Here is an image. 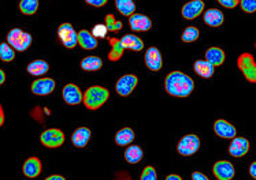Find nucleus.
Segmentation results:
<instances>
[{
  "mask_svg": "<svg viewBox=\"0 0 256 180\" xmlns=\"http://www.w3.org/2000/svg\"><path fill=\"white\" fill-rule=\"evenodd\" d=\"M108 41L111 44V51L108 52V59L111 62H118L120 57L124 56L125 48L120 44V40L118 38H108Z\"/></svg>",
  "mask_w": 256,
  "mask_h": 180,
  "instance_id": "a878e982",
  "label": "nucleus"
},
{
  "mask_svg": "<svg viewBox=\"0 0 256 180\" xmlns=\"http://www.w3.org/2000/svg\"><path fill=\"white\" fill-rule=\"evenodd\" d=\"M28 72L30 75H34V77H42L46 72H48L50 70V64L44 60H34L28 64Z\"/></svg>",
  "mask_w": 256,
  "mask_h": 180,
  "instance_id": "b1692460",
  "label": "nucleus"
},
{
  "mask_svg": "<svg viewBox=\"0 0 256 180\" xmlns=\"http://www.w3.org/2000/svg\"><path fill=\"white\" fill-rule=\"evenodd\" d=\"M38 8V1L37 0H21L20 1V10L25 15H33Z\"/></svg>",
  "mask_w": 256,
  "mask_h": 180,
  "instance_id": "c756f323",
  "label": "nucleus"
},
{
  "mask_svg": "<svg viewBox=\"0 0 256 180\" xmlns=\"http://www.w3.org/2000/svg\"><path fill=\"white\" fill-rule=\"evenodd\" d=\"M129 25H130L132 30L148 31L151 29L152 22L146 15H142V14H133L132 16H129Z\"/></svg>",
  "mask_w": 256,
  "mask_h": 180,
  "instance_id": "2eb2a0df",
  "label": "nucleus"
},
{
  "mask_svg": "<svg viewBox=\"0 0 256 180\" xmlns=\"http://www.w3.org/2000/svg\"><path fill=\"white\" fill-rule=\"evenodd\" d=\"M58 36L66 48L72 49L77 45V33L70 23H62L58 29Z\"/></svg>",
  "mask_w": 256,
  "mask_h": 180,
  "instance_id": "6e6552de",
  "label": "nucleus"
},
{
  "mask_svg": "<svg viewBox=\"0 0 256 180\" xmlns=\"http://www.w3.org/2000/svg\"><path fill=\"white\" fill-rule=\"evenodd\" d=\"M125 159L129 164H137L142 160V149L140 146L132 145L125 152Z\"/></svg>",
  "mask_w": 256,
  "mask_h": 180,
  "instance_id": "bb28decb",
  "label": "nucleus"
},
{
  "mask_svg": "<svg viewBox=\"0 0 256 180\" xmlns=\"http://www.w3.org/2000/svg\"><path fill=\"white\" fill-rule=\"evenodd\" d=\"M220 4L226 8H234L236 5L240 4V1L238 0H220Z\"/></svg>",
  "mask_w": 256,
  "mask_h": 180,
  "instance_id": "e433bc0d",
  "label": "nucleus"
},
{
  "mask_svg": "<svg viewBox=\"0 0 256 180\" xmlns=\"http://www.w3.org/2000/svg\"><path fill=\"white\" fill-rule=\"evenodd\" d=\"M194 70L198 75H200V77L211 78L214 75L215 67L212 64H210L207 60H198V62H194Z\"/></svg>",
  "mask_w": 256,
  "mask_h": 180,
  "instance_id": "5701e85b",
  "label": "nucleus"
},
{
  "mask_svg": "<svg viewBox=\"0 0 256 180\" xmlns=\"http://www.w3.org/2000/svg\"><path fill=\"white\" fill-rule=\"evenodd\" d=\"M199 29L194 27V26H189V27H186V29L184 30L182 36H181V40H182L184 42H194L199 38Z\"/></svg>",
  "mask_w": 256,
  "mask_h": 180,
  "instance_id": "2f4dec72",
  "label": "nucleus"
},
{
  "mask_svg": "<svg viewBox=\"0 0 256 180\" xmlns=\"http://www.w3.org/2000/svg\"><path fill=\"white\" fill-rule=\"evenodd\" d=\"M86 4L94 5V7H103L107 4V0H86Z\"/></svg>",
  "mask_w": 256,
  "mask_h": 180,
  "instance_id": "4c0bfd02",
  "label": "nucleus"
},
{
  "mask_svg": "<svg viewBox=\"0 0 256 180\" xmlns=\"http://www.w3.org/2000/svg\"><path fill=\"white\" fill-rule=\"evenodd\" d=\"M225 52L222 51L220 48H218V46H212V48H210L208 51L206 52V60L210 64H212L214 67L224 64L225 63Z\"/></svg>",
  "mask_w": 256,
  "mask_h": 180,
  "instance_id": "4be33fe9",
  "label": "nucleus"
},
{
  "mask_svg": "<svg viewBox=\"0 0 256 180\" xmlns=\"http://www.w3.org/2000/svg\"><path fill=\"white\" fill-rule=\"evenodd\" d=\"M115 5H116V8L120 14L125 16H132L136 10V4L132 0H116Z\"/></svg>",
  "mask_w": 256,
  "mask_h": 180,
  "instance_id": "c85d7f7f",
  "label": "nucleus"
},
{
  "mask_svg": "<svg viewBox=\"0 0 256 180\" xmlns=\"http://www.w3.org/2000/svg\"><path fill=\"white\" fill-rule=\"evenodd\" d=\"M200 148V139L198 135L189 134L185 135L178 142L177 150L181 156H192L194 155Z\"/></svg>",
  "mask_w": 256,
  "mask_h": 180,
  "instance_id": "39448f33",
  "label": "nucleus"
},
{
  "mask_svg": "<svg viewBox=\"0 0 256 180\" xmlns=\"http://www.w3.org/2000/svg\"><path fill=\"white\" fill-rule=\"evenodd\" d=\"M214 131L215 134L225 139H233L236 138L237 130L233 124H230L229 122H226L224 119H220L214 123Z\"/></svg>",
  "mask_w": 256,
  "mask_h": 180,
  "instance_id": "f8f14e48",
  "label": "nucleus"
},
{
  "mask_svg": "<svg viewBox=\"0 0 256 180\" xmlns=\"http://www.w3.org/2000/svg\"><path fill=\"white\" fill-rule=\"evenodd\" d=\"M102 67H103V62L99 56H88L81 62V68L85 71H98Z\"/></svg>",
  "mask_w": 256,
  "mask_h": 180,
  "instance_id": "cd10ccee",
  "label": "nucleus"
},
{
  "mask_svg": "<svg viewBox=\"0 0 256 180\" xmlns=\"http://www.w3.org/2000/svg\"><path fill=\"white\" fill-rule=\"evenodd\" d=\"M133 139H134V133L129 127L120 130L115 134V142H116V145H120V146H129L133 142Z\"/></svg>",
  "mask_w": 256,
  "mask_h": 180,
  "instance_id": "393cba45",
  "label": "nucleus"
},
{
  "mask_svg": "<svg viewBox=\"0 0 256 180\" xmlns=\"http://www.w3.org/2000/svg\"><path fill=\"white\" fill-rule=\"evenodd\" d=\"M250 174H251V176L255 179L256 178V163H252L251 167H250Z\"/></svg>",
  "mask_w": 256,
  "mask_h": 180,
  "instance_id": "ea45409f",
  "label": "nucleus"
},
{
  "mask_svg": "<svg viewBox=\"0 0 256 180\" xmlns=\"http://www.w3.org/2000/svg\"><path fill=\"white\" fill-rule=\"evenodd\" d=\"M4 124V111H3V107L0 105V127Z\"/></svg>",
  "mask_w": 256,
  "mask_h": 180,
  "instance_id": "a19ab883",
  "label": "nucleus"
},
{
  "mask_svg": "<svg viewBox=\"0 0 256 180\" xmlns=\"http://www.w3.org/2000/svg\"><path fill=\"white\" fill-rule=\"evenodd\" d=\"M6 82V74L3 70H0V85H3Z\"/></svg>",
  "mask_w": 256,
  "mask_h": 180,
  "instance_id": "37998d69",
  "label": "nucleus"
},
{
  "mask_svg": "<svg viewBox=\"0 0 256 180\" xmlns=\"http://www.w3.org/2000/svg\"><path fill=\"white\" fill-rule=\"evenodd\" d=\"M63 100L66 101L68 105H78L82 103V98H84V93L80 90V88L74 83H68L63 88L62 92Z\"/></svg>",
  "mask_w": 256,
  "mask_h": 180,
  "instance_id": "1a4fd4ad",
  "label": "nucleus"
},
{
  "mask_svg": "<svg viewBox=\"0 0 256 180\" xmlns=\"http://www.w3.org/2000/svg\"><path fill=\"white\" fill-rule=\"evenodd\" d=\"M7 44L14 49V51L24 52L32 44V36L26 31L21 29H11L7 34Z\"/></svg>",
  "mask_w": 256,
  "mask_h": 180,
  "instance_id": "7ed1b4c3",
  "label": "nucleus"
},
{
  "mask_svg": "<svg viewBox=\"0 0 256 180\" xmlns=\"http://www.w3.org/2000/svg\"><path fill=\"white\" fill-rule=\"evenodd\" d=\"M204 11V1L202 0H192L182 7V16L185 19H194Z\"/></svg>",
  "mask_w": 256,
  "mask_h": 180,
  "instance_id": "4468645a",
  "label": "nucleus"
},
{
  "mask_svg": "<svg viewBox=\"0 0 256 180\" xmlns=\"http://www.w3.org/2000/svg\"><path fill=\"white\" fill-rule=\"evenodd\" d=\"M90 139V130L88 127H80L72 135V142L76 148H85Z\"/></svg>",
  "mask_w": 256,
  "mask_h": 180,
  "instance_id": "aec40b11",
  "label": "nucleus"
},
{
  "mask_svg": "<svg viewBox=\"0 0 256 180\" xmlns=\"http://www.w3.org/2000/svg\"><path fill=\"white\" fill-rule=\"evenodd\" d=\"M24 175L30 179H34L37 176L42 174V161L37 159V157H30L25 161L24 164Z\"/></svg>",
  "mask_w": 256,
  "mask_h": 180,
  "instance_id": "f3484780",
  "label": "nucleus"
},
{
  "mask_svg": "<svg viewBox=\"0 0 256 180\" xmlns=\"http://www.w3.org/2000/svg\"><path fill=\"white\" fill-rule=\"evenodd\" d=\"M14 57H16V51L7 42H2L0 44V59L3 62H12Z\"/></svg>",
  "mask_w": 256,
  "mask_h": 180,
  "instance_id": "7c9ffc66",
  "label": "nucleus"
},
{
  "mask_svg": "<svg viewBox=\"0 0 256 180\" xmlns=\"http://www.w3.org/2000/svg\"><path fill=\"white\" fill-rule=\"evenodd\" d=\"M107 27H106V25H94V30H92V36L98 40V38H104L106 36H107Z\"/></svg>",
  "mask_w": 256,
  "mask_h": 180,
  "instance_id": "f704fd0d",
  "label": "nucleus"
},
{
  "mask_svg": "<svg viewBox=\"0 0 256 180\" xmlns=\"http://www.w3.org/2000/svg\"><path fill=\"white\" fill-rule=\"evenodd\" d=\"M106 27H107V30L110 31H118L124 27V25H122L120 21H116L112 14H108L106 16Z\"/></svg>",
  "mask_w": 256,
  "mask_h": 180,
  "instance_id": "473e14b6",
  "label": "nucleus"
},
{
  "mask_svg": "<svg viewBox=\"0 0 256 180\" xmlns=\"http://www.w3.org/2000/svg\"><path fill=\"white\" fill-rule=\"evenodd\" d=\"M108 96H110V92L103 86H90L84 93L82 103L86 108L94 111V109H99L100 107H103L107 103Z\"/></svg>",
  "mask_w": 256,
  "mask_h": 180,
  "instance_id": "f03ea898",
  "label": "nucleus"
},
{
  "mask_svg": "<svg viewBox=\"0 0 256 180\" xmlns=\"http://www.w3.org/2000/svg\"><path fill=\"white\" fill-rule=\"evenodd\" d=\"M192 180H210L207 176L202 174V172H194L192 174Z\"/></svg>",
  "mask_w": 256,
  "mask_h": 180,
  "instance_id": "58836bf2",
  "label": "nucleus"
},
{
  "mask_svg": "<svg viewBox=\"0 0 256 180\" xmlns=\"http://www.w3.org/2000/svg\"><path fill=\"white\" fill-rule=\"evenodd\" d=\"M120 44L124 45L125 49H132L134 52L142 51V48H144V41L134 34H125L120 38Z\"/></svg>",
  "mask_w": 256,
  "mask_h": 180,
  "instance_id": "412c9836",
  "label": "nucleus"
},
{
  "mask_svg": "<svg viewBox=\"0 0 256 180\" xmlns=\"http://www.w3.org/2000/svg\"><path fill=\"white\" fill-rule=\"evenodd\" d=\"M40 141L46 148L50 149H55L62 146L64 142V134H63L60 130L58 129H50L46 130L42 135H40Z\"/></svg>",
  "mask_w": 256,
  "mask_h": 180,
  "instance_id": "423d86ee",
  "label": "nucleus"
},
{
  "mask_svg": "<svg viewBox=\"0 0 256 180\" xmlns=\"http://www.w3.org/2000/svg\"><path fill=\"white\" fill-rule=\"evenodd\" d=\"M142 180H158L156 171H155V168L151 167V165L146 167L142 174Z\"/></svg>",
  "mask_w": 256,
  "mask_h": 180,
  "instance_id": "72a5a7b5",
  "label": "nucleus"
},
{
  "mask_svg": "<svg viewBox=\"0 0 256 180\" xmlns=\"http://www.w3.org/2000/svg\"><path fill=\"white\" fill-rule=\"evenodd\" d=\"M166 180H182V178L178 175H168V178H166Z\"/></svg>",
  "mask_w": 256,
  "mask_h": 180,
  "instance_id": "c03bdc74",
  "label": "nucleus"
},
{
  "mask_svg": "<svg viewBox=\"0 0 256 180\" xmlns=\"http://www.w3.org/2000/svg\"><path fill=\"white\" fill-rule=\"evenodd\" d=\"M215 178L218 180H232L234 178V167L233 164H230L229 161H218L215 163L214 168H212Z\"/></svg>",
  "mask_w": 256,
  "mask_h": 180,
  "instance_id": "9b49d317",
  "label": "nucleus"
},
{
  "mask_svg": "<svg viewBox=\"0 0 256 180\" xmlns=\"http://www.w3.org/2000/svg\"><path fill=\"white\" fill-rule=\"evenodd\" d=\"M137 83H138V78L133 74H126L124 77H120L118 79V82L115 85V90L116 93L122 96V97H126L129 96L134 89H136Z\"/></svg>",
  "mask_w": 256,
  "mask_h": 180,
  "instance_id": "0eeeda50",
  "label": "nucleus"
},
{
  "mask_svg": "<svg viewBox=\"0 0 256 180\" xmlns=\"http://www.w3.org/2000/svg\"><path fill=\"white\" fill-rule=\"evenodd\" d=\"M77 44H80L82 49L90 51V49H94L98 46V40L92 36L90 31L81 30L77 33Z\"/></svg>",
  "mask_w": 256,
  "mask_h": 180,
  "instance_id": "6ab92c4d",
  "label": "nucleus"
},
{
  "mask_svg": "<svg viewBox=\"0 0 256 180\" xmlns=\"http://www.w3.org/2000/svg\"><path fill=\"white\" fill-rule=\"evenodd\" d=\"M241 8L246 11V12H255L256 11V1L255 0H241L240 1Z\"/></svg>",
  "mask_w": 256,
  "mask_h": 180,
  "instance_id": "c9c22d12",
  "label": "nucleus"
},
{
  "mask_svg": "<svg viewBox=\"0 0 256 180\" xmlns=\"http://www.w3.org/2000/svg\"><path fill=\"white\" fill-rule=\"evenodd\" d=\"M203 19L206 25L211 26V27H218L224 23L225 16L222 14V11L216 10V8H210L204 12Z\"/></svg>",
  "mask_w": 256,
  "mask_h": 180,
  "instance_id": "a211bd4d",
  "label": "nucleus"
},
{
  "mask_svg": "<svg viewBox=\"0 0 256 180\" xmlns=\"http://www.w3.org/2000/svg\"><path fill=\"white\" fill-rule=\"evenodd\" d=\"M250 150V142L246 138H233L229 146V153L233 157H242L246 156Z\"/></svg>",
  "mask_w": 256,
  "mask_h": 180,
  "instance_id": "dca6fc26",
  "label": "nucleus"
},
{
  "mask_svg": "<svg viewBox=\"0 0 256 180\" xmlns=\"http://www.w3.org/2000/svg\"><path fill=\"white\" fill-rule=\"evenodd\" d=\"M46 180H66V179L60 175H52V176H48Z\"/></svg>",
  "mask_w": 256,
  "mask_h": 180,
  "instance_id": "79ce46f5",
  "label": "nucleus"
},
{
  "mask_svg": "<svg viewBox=\"0 0 256 180\" xmlns=\"http://www.w3.org/2000/svg\"><path fill=\"white\" fill-rule=\"evenodd\" d=\"M237 67L240 68L246 81L251 83L256 82V64L251 53H242L237 59Z\"/></svg>",
  "mask_w": 256,
  "mask_h": 180,
  "instance_id": "20e7f679",
  "label": "nucleus"
},
{
  "mask_svg": "<svg viewBox=\"0 0 256 180\" xmlns=\"http://www.w3.org/2000/svg\"><path fill=\"white\" fill-rule=\"evenodd\" d=\"M56 83L52 78H42V79H37L32 83V93L36 96H48L55 90Z\"/></svg>",
  "mask_w": 256,
  "mask_h": 180,
  "instance_id": "9d476101",
  "label": "nucleus"
},
{
  "mask_svg": "<svg viewBox=\"0 0 256 180\" xmlns=\"http://www.w3.org/2000/svg\"><path fill=\"white\" fill-rule=\"evenodd\" d=\"M146 67L150 68L151 71H159L163 66L162 62V55L158 48L151 46L148 51L146 52Z\"/></svg>",
  "mask_w": 256,
  "mask_h": 180,
  "instance_id": "ddd939ff",
  "label": "nucleus"
},
{
  "mask_svg": "<svg viewBox=\"0 0 256 180\" xmlns=\"http://www.w3.org/2000/svg\"><path fill=\"white\" fill-rule=\"evenodd\" d=\"M164 88L170 96L174 97H188L194 92V82L192 78L181 71H172L166 77Z\"/></svg>",
  "mask_w": 256,
  "mask_h": 180,
  "instance_id": "f257e3e1",
  "label": "nucleus"
}]
</instances>
